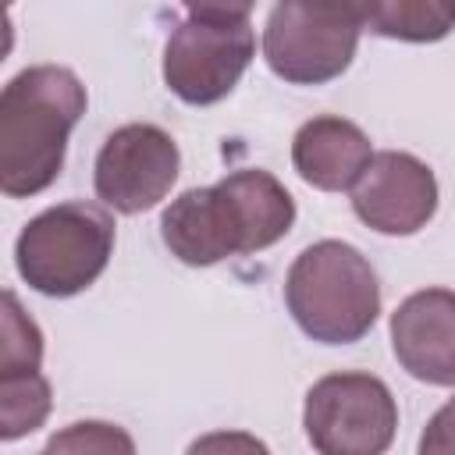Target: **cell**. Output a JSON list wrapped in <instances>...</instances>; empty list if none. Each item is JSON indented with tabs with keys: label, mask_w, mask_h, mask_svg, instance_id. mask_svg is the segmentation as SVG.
<instances>
[{
	"label": "cell",
	"mask_w": 455,
	"mask_h": 455,
	"mask_svg": "<svg viewBox=\"0 0 455 455\" xmlns=\"http://www.w3.org/2000/svg\"><path fill=\"white\" fill-rule=\"evenodd\" d=\"M256 57L249 7H188L164 46V82L192 107L220 103Z\"/></svg>",
	"instance_id": "5"
},
{
	"label": "cell",
	"mask_w": 455,
	"mask_h": 455,
	"mask_svg": "<svg viewBox=\"0 0 455 455\" xmlns=\"http://www.w3.org/2000/svg\"><path fill=\"white\" fill-rule=\"evenodd\" d=\"M416 455H455V398H448L423 427Z\"/></svg>",
	"instance_id": "17"
},
{
	"label": "cell",
	"mask_w": 455,
	"mask_h": 455,
	"mask_svg": "<svg viewBox=\"0 0 455 455\" xmlns=\"http://www.w3.org/2000/svg\"><path fill=\"white\" fill-rule=\"evenodd\" d=\"M181 171V153L171 132L149 121L121 124L107 135L96 153L92 185L107 210L135 217L153 210L174 188Z\"/></svg>",
	"instance_id": "8"
},
{
	"label": "cell",
	"mask_w": 455,
	"mask_h": 455,
	"mask_svg": "<svg viewBox=\"0 0 455 455\" xmlns=\"http://www.w3.org/2000/svg\"><path fill=\"white\" fill-rule=\"evenodd\" d=\"M295 224L291 192L259 167H242L206 188H188L160 217V238L188 267H213L281 242Z\"/></svg>",
	"instance_id": "1"
},
{
	"label": "cell",
	"mask_w": 455,
	"mask_h": 455,
	"mask_svg": "<svg viewBox=\"0 0 455 455\" xmlns=\"http://www.w3.org/2000/svg\"><path fill=\"white\" fill-rule=\"evenodd\" d=\"M85 85L71 68L32 64L0 92V192L39 196L57 181L71 128L85 114Z\"/></svg>",
	"instance_id": "2"
},
{
	"label": "cell",
	"mask_w": 455,
	"mask_h": 455,
	"mask_svg": "<svg viewBox=\"0 0 455 455\" xmlns=\"http://www.w3.org/2000/svg\"><path fill=\"white\" fill-rule=\"evenodd\" d=\"M363 28L402 39V43H437L455 28V7L434 0H398V4H355Z\"/></svg>",
	"instance_id": "12"
},
{
	"label": "cell",
	"mask_w": 455,
	"mask_h": 455,
	"mask_svg": "<svg viewBox=\"0 0 455 455\" xmlns=\"http://www.w3.org/2000/svg\"><path fill=\"white\" fill-rule=\"evenodd\" d=\"M50 380L39 370L0 377V437L18 441L39 430L50 416Z\"/></svg>",
	"instance_id": "13"
},
{
	"label": "cell",
	"mask_w": 455,
	"mask_h": 455,
	"mask_svg": "<svg viewBox=\"0 0 455 455\" xmlns=\"http://www.w3.org/2000/svg\"><path fill=\"white\" fill-rule=\"evenodd\" d=\"M359 32L355 4H274L263 25V57L291 85H323L348 71Z\"/></svg>",
	"instance_id": "6"
},
{
	"label": "cell",
	"mask_w": 455,
	"mask_h": 455,
	"mask_svg": "<svg viewBox=\"0 0 455 455\" xmlns=\"http://www.w3.org/2000/svg\"><path fill=\"white\" fill-rule=\"evenodd\" d=\"M302 427L316 455H384L398 430V402L373 373H327L306 391Z\"/></svg>",
	"instance_id": "7"
},
{
	"label": "cell",
	"mask_w": 455,
	"mask_h": 455,
	"mask_svg": "<svg viewBox=\"0 0 455 455\" xmlns=\"http://www.w3.org/2000/svg\"><path fill=\"white\" fill-rule=\"evenodd\" d=\"M43 455H135V441L124 427L107 419H78L60 427Z\"/></svg>",
	"instance_id": "15"
},
{
	"label": "cell",
	"mask_w": 455,
	"mask_h": 455,
	"mask_svg": "<svg viewBox=\"0 0 455 455\" xmlns=\"http://www.w3.org/2000/svg\"><path fill=\"white\" fill-rule=\"evenodd\" d=\"M114 213L100 203L68 199L36 213L18 242L14 267L21 281L50 299H71L96 284L114 256Z\"/></svg>",
	"instance_id": "4"
},
{
	"label": "cell",
	"mask_w": 455,
	"mask_h": 455,
	"mask_svg": "<svg viewBox=\"0 0 455 455\" xmlns=\"http://www.w3.org/2000/svg\"><path fill=\"white\" fill-rule=\"evenodd\" d=\"M352 210L380 235H416L437 213V178L412 153H373L370 167L352 188Z\"/></svg>",
	"instance_id": "9"
},
{
	"label": "cell",
	"mask_w": 455,
	"mask_h": 455,
	"mask_svg": "<svg viewBox=\"0 0 455 455\" xmlns=\"http://www.w3.org/2000/svg\"><path fill=\"white\" fill-rule=\"evenodd\" d=\"M391 348L398 366L434 387H455V291L423 288L391 313Z\"/></svg>",
	"instance_id": "10"
},
{
	"label": "cell",
	"mask_w": 455,
	"mask_h": 455,
	"mask_svg": "<svg viewBox=\"0 0 455 455\" xmlns=\"http://www.w3.org/2000/svg\"><path fill=\"white\" fill-rule=\"evenodd\" d=\"M370 160V135L338 114L309 117L291 139V164L299 178L320 192H352Z\"/></svg>",
	"instance_id": "11"
},
{
	"label": "cell",
	"mask_w": 455,
	"mask_h": 455,
	"mask_svg": "<svg viewBox=\"0 0 455 455\" xmlns=\"http://www.w3.org/2000/svg\"><path fill=\"white\" fill-rule=\"evenodd\" d=\"M185 455H270V448L249 430H213L196 437Z\"/></svg>",
	"instance_id": "16"
},
{
	"label": "cell",
	"mask_w": 455,
	"mask_h": 455,
	"mask_svg": "<svg viewBox=\"0 0 455 455\" xmlns=\"http://www.w3.org/2000/svg\"><path fill=\"white\" fill-rule=\"evenodd\" d=\"M43 363V331L21 309L14 291H4L0 313V377L7 373H36Z\"/></svg>",
	"instance_id": "14"
},
{
	"label": "cell",
	"mask_w": 455,
	"mask_h": 455,
	"mask_svg": "<svg viewBox=\"0 0 455 455\" xmlns=\"http://www.w3.org/2000/svg\"><path fill=\"white\" fill-rule=\"evenodd\" d=\"M284 306L299 331L320 345H352L380 313V284L370 259L338 238L306 245L284 277Z\"/></svg>",
	"instance_id": "3"
}]
</instances>
